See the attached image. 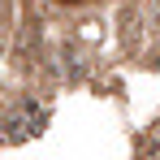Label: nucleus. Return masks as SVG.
<instances>
[{"mask_svg":"<svg viewBox=\"0 0 160 160\" xmlns=\"http://www.w3.org/2000/svg\"><path fill=\"white\" fill-rule=\"evenodd\" d=\"M43 126H48V108L35 104V100H22V104L9 108V117H4V138L9 143H26L35 134H43Z\"/></svg>","mask_w":160,"mask_h":160,"instance_id":"obj_1","label":"nucleus"},{"mask_svg":"<svg viewBox=\"0 0 160 160\" xmlns=\"http://www.w3.org/2000/svg\"><path fill=\"white\" fill-rule=\"evenodd\" d=\"M61 4H78V0H61Z\"/></svg>","mask_w":160,"mask_h":160,"instance_id":"obj_2","label":"nucleus"}]
</instances>
